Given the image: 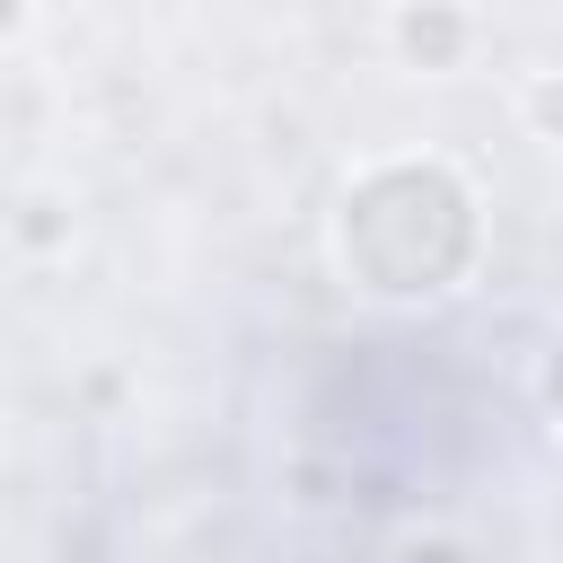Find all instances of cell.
I'll use <instances>...</instances> for the list:
<instances>
[{
	"label": "cell",
	"instance_id": "cell-3",
	"mask_svg": "<svg viewBox=\"0 0 563 563\" xmlns=\"http://www.w3.org/2000/svg\"><path fill=\"white\" fill-rule=\"evenodd\" d=\"M18 238H26V246H62V238H70V211H62V202H44V194H35V202H26V211H18Z\"/></svg>",
	"mask_w": 563,
	"mask_h": 563
},
{
	"label": "cell",
	"instance_id": "cell-5",
	"mask_svg": "<svg viewBox=\"0 0 563 563\" xmlns=\"http://www.w3.org/2000/svg\"><path fill=\"white\" fill-rule=\"evenodd\" d=\"M18 26H26V9H0V35H18Z\"/></svg>",
	"mask_w": 563,
	"mask_h": 563
},
{
	"label": "cell",
	"instance_id": "cell-2",
	"mask_svg": "<svg viewBox=\"0 0 563 563\" xmlns=\"http://www.w3.org/2000/svg\"><path fill=\"white\" fill-rule=\"evenodd\" d=\"M519 123L537 141H563V70H528L519 79Z\"/></svg>",
	"mask_w": 563,
	"mask_h": 563
},
{
	"label": "cell",
	"instance_id": "cell-1",
	"mask_svg": "<svg viewBox=\"0 0 563 563\" xmlns=\"http://www.w3.org/2000/svg\"><path fill=\"white\" fill-rule=\"evenodd\" d=\"M387 35H396V53L413 62V70H457L466 53H475V18L466 9H440V0H422V9H396L387 18Z\"/></svg>",
	"mask_w": 563,
	"mask_h": 563
},
{
	"label": "cell",
	"instance_id": "cell-4",
	"mask_svg": "<svg viewBox=\"0 0 563 563\" xmlns=\"http://www.w3.org/2000/svg\"><path fill=\"white\" fill-rule=\"evenodd\" d=\"M396 563H466V554H457L449 537H405V545H396Z\"/></svg>",
	"mask_w": 563,
	"mask_h": 563
},
{
	"label": "cell",
	"instance_id": "cell-6",
	"mask_svg": "<svg viewBox=\"0 0 563 563\" xmlns=\"http://www.w3.org/2000/svg\"><path fill=\"white\" fill-rule=\"evenodd\" d=\"M554 413H563V352H554Z\"/></svg>",
	"mask_w": 563,
	"mask_h": 563
}]
</instances>
